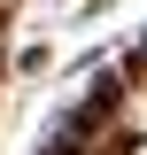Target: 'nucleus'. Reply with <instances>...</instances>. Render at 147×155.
I'll return each mask as SVG.
<instances>
[{
	"label": "nucleus",
	"mask_w": 147,
	"mask_h": 155,
	"mask_svg": "<svg viewBox=\"0 0 147 155\" xmlns=\"http://www.w3.org/2000/svg\"><path fill=\"white\" fill-rule=\"evenodd\" d=\"M124 116H132V124H139V132H147V85H139V93L124 101Z\"/></svg>",
	"instance_id": "1"
},
{
	"label": "nucleus",
	"mask_w": 147,
	"mask_h": 155,
	"mask_svg": "<svg viewBox=\"0 0 147 155\" xmlns=\"http://www.w3.org/2000/svg\"><path fill=\"white\" fill-rule=\"evenodd\" d=\"M139 155H147V147H139Z\"/></svg>",
	"instance_id": "2"
}]
</instances>
